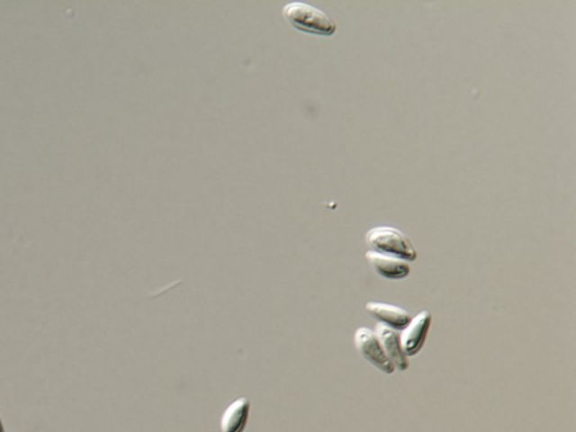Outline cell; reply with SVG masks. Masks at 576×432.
Instances as JSON below:
<instances>
[{"label": "cell", "instance_id": "obj_5", "mask_svg": "<svg viewBox=\"0 0 576 432\" xmlns=\"http://www.w3.org/2000/svg\"><path fill=\"white\" fill-rule=\"evenodd\" d=\"M366 259L378 276L389 281H402L411 273L409 263L396 256L367 251Z\"/></svg>", "mask_w": 576, "mask_h": 432}, {"label": "cell", "instance_id": "obj_1", "mask_svg": "<svg viewBox=\"0 0 576 432\" xmlns=\"http://www.w3.org/2000/svg\"><path fill=\"white\" fill-rule=\"evenodd\" d=\"M283 15L292 27L306 33L331 36L337 31L336 22L321 9L310 4L288 3L283 7Z\"/></svg>", "mask_w": 576, "mask_h": 432}, {"label": "cell", "instance_id": "obj_8", "mask_svg": "<svg viewBox=\"0 0 576 432\" xmlns=\"http://www.w3.org/2000/svg\"><path fill=\"white\" fill-rule=\"evenodd\" d=\"M250 400L240 398L229 405L220 418V431L245 432L250 416Z\"/></svg>", "mask_w": 576, "mask_h": 432}, {"label": "cell", "instance_id": "obj_7", "mask_svg": "<svg viewBox=\"0 0 576 432\" xmlns=\"http://www.w3.org/2000/svg\"><path fill=\"white\" fill-rule=\"evenodd\" d=\"M375 335L387 358L394 364L395 369L398 368L400 372L407 371L410 363L402 348V344H400V338L398 332L378 323L375 328Z\"/></svg>", "mask_w": 576, "mask_h": 432}, {"label": "cell", "instance_id": "obj_9", "mask_svg": "<svg viewBox=\"0 0 576 432\" xmlns=\"http://www.w3.org/2000/svg\"><path fill=\"white\" fill-rule=\"evenodd\" d=\"M0 432H6V430H4V427L3 425L2 417H0Z\"/></svg>", "mask_w": 576, "mask_h": 432}, {"label": "cell", "instance_id": "obj_6", "mask_svg": "<svg viewBox=\"0 0 576 432\" xmlns=\"http://www.w3.org/2000/svg\"><path fill=\"white\" fill-rule=\"evenodd\" d=\"M366 310L378 323L394 331H403L412 320L408 310L399 306L377 303V302H369L366 304Z\"/></svg>", "mask_w": 576, "mask_h": 432}, {"label": "cell", "instance_id": "obj_2", "mask_svg": "<svg viewBox=\"0 0 576 432\" xmlns=\"http://www.w3.org/2000/svg\"><path fill=\"white\" fill-rule=\"evenodd\" d=\"M366 245L369 251L396 256V258L414 263L418 252L411 240L400 230L392 227H376L366 234Z\"/></svg>", "mask_w": 576, "mask_h": 432}, {"label": "cell", "instance_id": "obj_4", "mask_svg": "<svg viewBox=\"0 0 576 432\" xmlns=\"http://www.w3.org/2000/svg\"><path fill=\"white\" fill-rule=\"evenodd\" d=\"M431 323L432 314L429 310H422L405 327L400 338L407 357H414L423 349L429 335Z\"/></svg>", "mask_w": 576, "mask_h": 432}, {"label": "cell", "instance_id": "obj_3", "mask_svg": "<svg viewBox=\"0 0 576 432\" xmlns=\"http://www.w3.org/2000/svg\"><path fill=\"white\" fill-rule=\"evenodd\" d=\"M354 342L358 354L378 371L387 375H392L395 372L394 364L387 358L375 332L369 330L368 328H359L355 332Z\"/></svg>", "mask_w": 576, "mask_h": 432}]
</instances>
